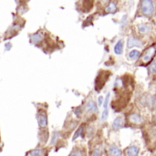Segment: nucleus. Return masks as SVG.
<instances>
[{"mask_svg": "<svg viewBox=\"0 0 156 156\" xmlns=\"http://www.w3.org/2000/svg\"><path fill=\"white\" fill-rule=\"evenodd\" d=\"M142 13L147 16H151L154 12V5L152 0H142L141 4Z\"/></svg>", "mask_w": 156, "mask_h": 156, "instance_id": "1", "label": "nucleus"}, {"mask_svg": "<svg viewBox=\"0 0 156 156\" xmlns=\"http://www.w3.org/2000/svg\"><path fill=\"white\" fill-rule=\"evenodd\" d=\"M155 53H156V45H154V46L150 47L149 48H147V49L144 51V55H143V58H142L143 62H144V64L149 63V62L152 60V58H154V56L155 55Z\"/></svg>", "mask_w": 156, "mask_h": 156, "instance_id": "2", "label": "nucleus"}, {"mask_svg": "<svg viewBox=\"0 0 156 156\" xmlns=\"http://www.w3.org/2000/svg\"><path fill=\"white\" fill-rule=\"evenodd\" d=\"M127 46L130 48H133V47H141L142 46V42L138 38H136L134 37H130L128 38V41H127Z\"/></svg>", "mask_w": 156, "mask_h": 156, "instance_id": "3", "label": "nucleus"}, {"mask_svg": "<svg viewBox=\"0 0 156 156\" xmlns=\"http://www.w3.org/2000/svg\"><path fill=\"white\" fill-rule=\"evenodd\" d=\"M108 77H109V76H107V75L105 74L104 77H103V79H102V76H101V75H100V76L97 78V80H96V90H99L100 89L102 88V86L104 85V83H105V81L107 80Z\"/></svg>", "mask_w": 156, "mask_h": 156, "instance_id": "4", "label": "nucleus"}, {"mask_svg": "<svg viewBox=\"0 0 156 156\" xmlns=\"http://www.w3.org/2000/svg\"><path fill=\"white\" fill-rule=\"evenodd\" d=\"M37 119V122H38L40 127L44 128V127L47 126L48 121H47V116H46L45 113H38Z\"/></svg>", "mask_w": 156, "mask_h": 156, "instance_id": "5", "label": "nucleus"}, {"mask_svg": "<svg viewBox=\"0 0 156 156\" xmlns=\"http://www.w3.org/2000/svg\"><path fill=\"white\" fill-rule=\"evenodd\" d=\"M138 29H139V32L141 34L144 35V34H147L151 31V26L148 24H141V25H139Z\"/></svg>", "mask_w": 156, "mask_h": 156, "instance_id": "6", "label": "nucleus"}, {"mask_svg": "<svg viewBox=\"0 0 156 156\" xmlns=\"http://www.w3.org/2000/svg\"><path fill=\"white\" fill-rule=\"evenodd\" d=\"M122 125H123V119L119 117L114 120V122L112 123V128L117 130V129H120L121 127H122Z\"/></svg>", "mask_w": 156, "mask_h": 156, "instance_id": "7", "label": "nucleus"}, {"mask_svg": "<svg viewBox=\"0 0 156 156\" xmlns=\"http://www.w3.org/2000/svg\"><path fill=\"white\" fill-rule=\"evenodd\" d=\"M85 109H86V111H88L90 112H97V105L93 101H89L86 104Z\"/></svg>", "mask_w": 156, "mask_h": 156, "instance_id": "8", "label": "nucleus"}, {"mask_svg": "<svg viewBox=\"0 0 156 156\" xmlns=\"http://www.w3.org/2000/svg\"><path fill=\"white\" fill-rule=\"evenodd\" d=\"M42 39H43V35H42V33H36V34H34V35L31 36V41H32L33 43L38 44Z\"/></svg>", "mask_w": 156, "mask_h": 156, "instance_id": "9", "label": "nucleus"}, {"mask_svg": "<svg viewBox=\"0 0 156 156\" xmlns=\"http://www.w3.org/2000/svg\"><path fill=\"white\" fill-rule=\"evenodd\" d=\"M109 154L111 155H122V151L115 145H112L109 149Z\"/></svg>", "mask_w": 156, "mask_h": 156, "instance_id": "10", "label": "nucleus"}, {"mask_svg": "<svg viewBox=\"0 0 156 156\" xmlns=\"http://www.w3.org/2000/svg\"><path fill=\"white\" fill-rule=\"evenodd\" d=\"M129 119H130V121L132 122H134V123H141L143 122L142 117L139 114H136V113H133V114L130 115Z\"/></svg>", "mask_w": 156, "mask_h": 156, "instance_id": "11", "label": "nucleus"}, {"mask_svg": "<svg viewBox=\"0 0 156 156\" xmlns=\"http://www.w3.org/2000/svg\"><path fill=\"white\" fill-rule=\"evenodd\" d=\"M139 154V148L137 146H131L126 150L127 155H137Z\"/></svg>", "mask_w": 156, "mask_h": 156, "instance_id": "12", "label": "nucleus"}, {"mask_svg": "<svg viewBox=\"0 0 156 156\" xmlns=\"http://www.w3.org/2000/svg\"><path fill=\"white\" fill-rule=\"evenodd\" d=\"M122 47H123V42H122V40L118 41L117 44H116L115 47H114V51H115V53L118 54V55L122 54Z\"/></svg>", "mask_w": 156, "mask_h": 156, "instance_id": "13", "label": "nucleus"}, {"mask_svg": "<svg viewBox=\"0 0 156 156\" xmlns=\"http://www.w3.org/2000/svg\"><path fill=\"white\" fill-rule=\"evenodd\" d=\"M140 56H141V53H140L138 50H133V51H131V52L129 53V57H130V58L133 59V60L138 59V58H140Z\"/></svg>", "mask_w": 156, "mask_h": 156, "instance_id": "14", "label": "nucleus"}, {"mask_svg": "<svg viewBox=\"0 0 156 156\" xmlns=\"http://www.w3.org/2000/svg\"><path fill=\"white\" fill-rule=\"evenodd\" d=\"M93 5V0H83V8L88 11Z\"/></svg>", "mask_w": 156, "mask_h": 156, "instance_id": "15", "label": "nucleus"}, {"mask_svg": "<svg viewBox=\"0 0 156 156\" xmlns=\"http://www.w3.org/2000/svg\"><path fill=\"white\" fill-rule=\"evenodd\" d=\"M115 10H116V4L114 2H111L110 5L106 7V11L107 12H110V13L114 12Z\"/></svg>", "mask_w": 156, "mask_h": 156, "instance_id": "16", "label": "nucleus"}, {"mask_svg": "<svg viewBox=\"0 0 156 156\" xmlns=\"http://www.w3.org/2000/svg\"><path fill=\"white\" fill-rule=\"evenodd\" d=\"M58 140V133H53V135H52V138H51V144L53 145V144H55L56 143H57V141Z\"/></svg>", "mask_w": 156, "mask_h": 156, "instance_id": "17", "label": "nucleus"}, {"mask_svg": "<svg viewBox=\"0 0 156 156\" xmlns=\"http://www.w3.org/2000/svg\"><path fill=\"white\" fill-rule=\"evenodd\" d=\"M82 131H83V127L81 126V127H80V128L78 129V131L75 133V134H74V136H73V140H76V139L82 133Z\"/></svg>", "mask_w": 156, "mask_h": 156, "instance_id": "18", "label": "nucleus"}, {"mask_svg": "<svg viewBox=\"0 0 156 156\" xmlns=\"http://www.w3.org/2000/svg\"><path fill=\"white\" fill-rule=\"evenodd\" d=\"M28 154L29 155H42V154H44V153L39 150H34V151L30 152Z\"/></svg>", "mask_w": 156, "mask_h": 156, "instance_id": "19", "label": "nucleus"}, {"mask_svg": "<svg viewBox=\"0 0 156 156\" xmlns=\"http://www.w3.org/2000/svg\"><path fill=\"white\" fill-rule=\"evenodd\" d=\"M107 118H108V109H104V111L102 112V115H101V120L106 121Z\"/></svg>", "mask_w": 156, "mask_h": 156, "instance_id": "20", "label": "nucleus"}, {"mask_svg": "<svg viewBox=\"0 0 156 156\" xmlns=\"http://www.w3.org/2000/svg\"><path fill=\"white\" fill-rule=\"evenodd\" d=\"M109 101H110V93H108V94H107V96H106V99H105V101H104V105H103L104 109H107V108H108Z\"/></svg>", "mask_w": 156, "mask_h": 156, "instance_id": "21", "label": "nucleus"}, {"mask_svg": "<svg viewBox=\"0 0 156 156\" xmlns=\"http://www.w3.org/2000/svg\"><path fill=\"white\" fill-rule=\"evenodd\" d=\"M150 71H151V73H155L156 72V60L151 65V67H150Z\"/></svg>", "mask_w": 156, "mask_h": 156, "instance_id": "22", "label": "nucleus"}, {"mask_svg": "<svg viewBox=\"0 0 156 156\" xmlns=\"http://www.w3.org/2000/svg\"><path fill=\"white\" fill-rule=\"evenodd\" d=\"M92 154H93V155H100V154H101V152H100L99 149H97V150H95V151L92 153Z\"/></svg>", "mask_w": 156, "mask_h": 156, "instance_id": "23", "label": "nucleus"}, {"mask_svg": "<svg viewBox=\"0 0 156 156\" xmlns=\"http://www.w3.org/2000/svg\"><path fill=\"white\" fill-rule=\"evenodd\" d=\"M102 101H103V98L102 97H100L99 100H98V103H99V106H101L102 104Z\"/></svg>", "mask_w": 156, "mask_h": 156, "instance_id": "24", "label": "nucleus"}]
</instances>
